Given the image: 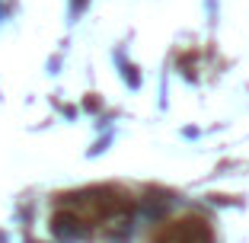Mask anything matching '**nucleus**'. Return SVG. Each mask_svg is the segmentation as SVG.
<instances>
[{
  "label": "nucleus",
  "instance_id": "obj_1",
  "mask_svg": "<svg viewBox=\"0 0 249 243\" xmlns=\"http://www.w3.org/2000/svg\"><path fill=\"white\" fill-rule=\"evenodd\" d=\"M157 243H211V230L205 227V221H198V218H182V221L169 224Z\"/></svg>",
  "mask_w": 249,
  "mask_h": 243
}]
</instances>
